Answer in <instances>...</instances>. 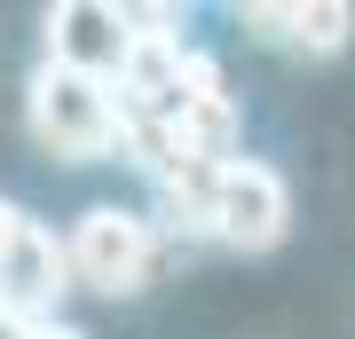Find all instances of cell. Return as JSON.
I'll use <instances>...</instances> for the list:
<instances>
[{
	"label": "cell",
	"mask_w": 355,
	"mask_h": 339,
	"mask_svg": "<svg viewBox=\"0 0 355 339\" xmlns=\"http://www.w3.org/2000/svg\"><path fill=\"white\" fill-rule=\"evenodd\" d=\"M205 237L229 252H277L292 237V189L268 158H229L214 182V214H205Z\"/></svg>",
	"instance_id": "obj_4"
},
{
	"label": "cell",
	"mask_w": 355,
	"mask_h": 339,
	"mask_svg": "<svg viewBox=\"0 0 355 339\" xmlns=\"http://www.w3.org/2000/svg\"><path fill=\"white\" fill-rule=\"evenodd\" d=\"M64 292H71L64 237H55L32 205L0 198V308H16L24 324H55Z\"/></svg>",
	"instance_id": "obj_3"
},
{
	"label": "cell",
	"mask_w": 355,
	"mask_h": 339,
	"mask_svg": "<svg viewBox=\"0 0 355 339\" xmlns=\"http://www.w3.org/2000/svg\"><path fill=\"white\" fill-rule=\"evenodd\" d=\"M40 40H48L40 63H64V71H87V79H119V63L135 48V24L111 0H55L40 16Z\"/></svg>",
	"instance_id": "obj_5"
},
{
	"label": "cell",
	"mask_w": 355,
	"mask_h": 339,
	"mask_svg": "<svg viewBox=\"0 0 355 339\" xmlns=\"http://www.w3.org/2000/svg\"><path fill=\"white\" fill-rule=\"evenodd\" d=\"M245 16V32L268 40V48H284V55H340L347 40H355V8L347 0H253V8H237Z\"/></svg>",
	"instance_id": "obj_6"
},
{
	"label": "cell",
	"mask_w": 355,
	"mask_h": 339,
	"mask_svg": "<svg viewBox=\"0 0 355 339\" xmlns=\"http://www.w3.org/2000/svg\"><path fill=\"white\" fill-rule=\"evenodd\" d=\"M0 339H32V324H24L16 308H0Z\"/></svg>",
	"instance_id": "obj_8"
},
{
	"label": "cell",
	"mask_w": 355,
	"mask_h": 339,
	"mask_svg": "<svg viewBox=\"0 0 355 339\" xmlns=\"http://www.w3.org/2000/svg\"><path fill=\"white\" fill-rule=\"evenodd\" d=\"M64 268H71L79 292L135 300L158 277V221L135 214V205H87L71 221V237H64Z\"/></svg>",
	"instance_id": "obj_2"
},
{
	"label": "cell",
	"mask_w": 355,
	"mask_h": 339,
	"mask_svg": "<svg viewBox=\"0 0 355 339\" xmlns=\"http://www.w3.org/2000/svg\"><path fill=\"white\" fill-rule=\"evenodd\" d=\"M32 339H87L79 324H64V315H55V324H32Z\"/></svg>",
	"instance_id": "obj_7"
},
{
	"label": "cell",
	"mask_w": 355,
	"mask_h": 339,
	"mask_svg": "<svg viewBox=\"0 0 355 339\" xmlns=\"http://www.w3.org/2000/svg\"><path fill=\"white\" fill-rule=\"evenodd\" d=\"M24 126L48 158L64 166H95V158H119V103H111V79H87V71H64V63H40L24 79Z\"/></svg>",
	"instance_id": "obj_1"
}]
</instances>
